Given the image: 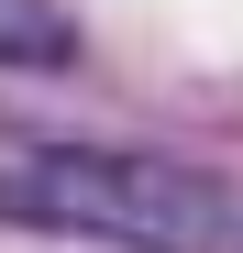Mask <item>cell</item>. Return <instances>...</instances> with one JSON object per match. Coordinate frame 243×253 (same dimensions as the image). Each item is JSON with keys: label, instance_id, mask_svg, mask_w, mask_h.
<instances>
[{"label": "cell", "instance_id": "6da1fadb", "mask_svg": "<svg viewBox=\"0 0 243 253\" xmlns=\"http://www.w3.org/2000/svg\"><path fill=\"white\" fill-rule=\"evenodd\" d=\"M0 220L89 231L122 253H243V187L144 143H66L0 110Z\"/></svg>", "mask_w": 243, "mask_h": 253}, {"label": "cell", "instance_id": "7a4b0ae2", "mask_svg": "<svg viewBox=\"0 0 243 253\" xmlns=\"http://www.w3.org/2000/svg\"><path fill=\"white\" fill-rule=\"evenodd\" d=\"M66 55H77L66 0H0V66H66Z\"/></svg>", "mask_w": 243, "mask_h": 253}]
</instances>
